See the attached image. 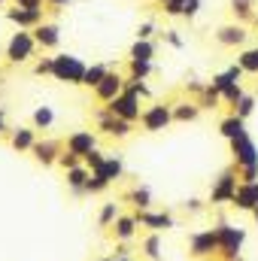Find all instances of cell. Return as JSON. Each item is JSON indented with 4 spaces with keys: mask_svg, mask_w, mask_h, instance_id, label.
Listing matches in <instances>:
<instances>
[{
    "mask_svg": "<svg viewBox=\"0 0 258 261\" xmlns=\"http://www.w3.org/2000/svg\"><path fill=\"white\" fill-rule=\"evenodd\" d=\"M216 237H219V258L222 261H237L243 252V243H246V231L219 219L216 222Z\"/></svg>",
    "mask_w": 258,
    "mask_h": 261,
    "instance_id": "cell-1",
    "label": "cell"
},
{
    "mask_svg": "<svg viewBox=\"0 0 258 261\" xmlns=\"http://www.w3.org/2000/svg\"><path fill=\"white\" fill-rule=\"evenodd\" d=\"M55 58V70H52V79L64 82V85H82L85 79V70L88 64L79 58V55H70V52H61V55H52Z\"/></svg>",
    "mask_w": 258,
    "mask_h": 261,
    "instance_id": "cell-2",
    "label": "cell"
},
{
    "mask_svg": "<svg viewBox=\"0 0 258 261\" xmlns=\"http://www.w3.org/2000/svg\"><path fill=\"white\" fill-rule=\"evenodd\" d=\"M37 40H34V31H15L6 43V61L15 67V64H28L34 55H37Z\"/></svg>",
    "mask_w": 258,
    "mask_h": 261,
    "instance_id": "cell-3",
    "label": "cell"
},
{
    "mask_svg": "<svg viewBox=\"0 0 258 261\" xmlns=\"http://www.w3.org/2000/svg\"><path fill=\"white\" fill-rule=\"evenodd\" d=\"M173 122V103L170 100H155V103H149V107H143V116H140V128L146 130V134H158V130H164L167 125Z\"/></svg>",
    "mask_w": 258,
    "mask_h": 261,
    "instance_id": "cell-4",
    "label": "cell"
},
{
    "mask_svg": "<svg viewBox=\"0 0 258 261\" xmlns=\"http://www.w3.org/2000/svg\"><path fill=\"white\" fill-rule=\"evenodd\" d=\"M237 186H240V176H237V167L231 164V167H225V170L216 176V182H213V189H210V203H213V206L231 203Z\"/></svg>",
    "mask_w": 258,
    "mask_h": 261,
    "instance_id": "cell-5",
    "label": "cell"
},
{
    "mask_svg": "<svg viewBox=\"0 0 258 261\" xmlns=\"http://www.w3.org/2000/svg\"><path fill=\"white\" fill-rule=\"evenodd\" d=\"M189 255L194 261H213L219 255V237H216V228H203V231H194L189 237Z\"/></svg>",
    "mask_w": 258,
    "mask_h": 261,
    "instance_id": "cell-6",
    "label": "cell"
},
{
    "mask_svg": "<svg viewBox=\"0 0 258 261\" xmlns=\"http://www.w3.org/2000/svg\"><path fill=\"white\" fill-rule=\"evenodd\" d=\"M94 122H97V130L100 134H107L113 140H125V137H131V130H134V122H125V119L113 116L107 107L94 110Z\"/></svg>",
    "mask_w": 258,
    "mask_h": 261,
    "instance_id": "cell-7",
    "label": "cell"
},
{
    "mask_svg": "<svg viewBox=\"0 0 258 261\" xmlns=\"http://www.w3.org/2000/svg\"><path fill=\"white\" fill-rule=\"evenodd\" d=\"M134 219H137L140 228L155 231V234H164V231H173L176 228V219L167 210L164 213H158V210H134Z\"/></svg>",
    "mask_w": 258,
    "mask_h": 261,
    "instance_id": "cell-8",
    "label": "cell"
},
{
    "mask_svg": "<svg viewBox=\"0 0 258 261\" xmlns=\"http://www.w3.org/2000/svg\"><path fill=\"white\" fill-rule=\"evenodd\" d=\"M143 97H137V94H131V91H122L113 103H107V110L113 113V116H119V119H125V122H140V116H143V103H140Z\"/></svg>",
    "mask_w": 258,
    "mask_h": 261,
    "instance_id": "cell-9",
    "label": "cell"
},
{
    "mask_svg": "<svg viewBox=\"0 0 258 261\" xmlns=\"http://www.w3.org/2000/svg\"><path fill=\"white\" fill-rule=\"evenodd\" d=\"M231 164H234V167L258 164V146L249 134H240L237 140H231Z\"/></svg>",
    "mask_w": 258,
    "mask_h": 261,
    "instance_id": "cell-10",
    "label": "cell"
},
{
    "mask_svg": "<svg viewBox=\"0 0 258 261\" xmlns=\"http://www.w3.org/2000/svg\"><path fill=\"white\" fill-rule=\"evenodd\" d=\"M3 15H6V21L15 24L18 31H34L37 24L46 21V18H43V9H24V6H12V9H6Z\"/></svg>",
    "mask_w": 258,
    "mask_h": 261,
    "instance_id": "cell-11",
    "label": "cell"
},
{
    "mask_svg": "<svg viewBox=\"0 0 258 261\" xmlns=\"http://www.w3.org/2000/svg\"><path fill=\"white\" fill-rule=\"evenodd\" d=\"M91 91H94V100L107 107V103H113V100L125 91V76H119V73L110 70V73L104 76V82H100L97 88H91Z\"/></svg>",
    "mask_w": 258,
    "mask_h": 261,
    "instance_id": "cell-12",
    "label": "cell"
},
{
    "mask_svg": "<svg viewBox=\"0 0 258 261\" xmlns=\"http://www.w3.org/2000/svg\"><path fill=\"white\" fill-rule=\"evenodd\" d=\"M61 152H64V143H61V140H52V137H46V140H37V146L31 149L34 161H37V164H43V167H52V164H58Z\"/></svg>",
    "mask_w": 258,
    "mask_h": 261,
    "instance_id": "cell-13",
    "label": "cell"
},
{
    "mask_svg": "<svg viewBox=\"0 0 258 261\" xmlns=\"http://www.w3.org/2000/svg\"><path fill=\"white\" fill-rule=\"evenodd\" d=\"M64 149L73 152V155H79V158H85L91 149H97V134L94 130H73V134H67Z\"/></svg>",
    "mask_w": 258,
    "mask_h": 261,
    "instance_id": "cell-14",
    "label": "cell"
},
{
    "mask_svg": "<svg viewBox=\"0 0 258 261\" xmlns=\"http://www.w3.org/2000/svg\"><path fill=\"white\" fill-rule=\"evenodd\" d=\"M246 37H249V31H246V24H240V21H234V24H222V28L216 31V43H219V46H228V49L243 46Z\"/></svg>",
    "mask_w": 258,
    "mask_h": 261,
    "instance_id": "cell-15",
    "label": "cell"
},
{
    "mask_svg": "<svg viewBox=\"0 0 258 261\" xmlns=\"http://www.w3.org/2000/svg\"><path fill=\"white\" fill-rule=\"evenodd\" d=\"M231 206L240 210V213H252V210L258 206V182H240L237 192H234Z\"/></svg>",
    "mask_w": 258,
    "mask_h": 261,
    "instance_id": "cell-16",
    "label": "cell"
},
{
    "mask_svg": "<svg viewBox=\"0 0 258 261\" xmlns=\"http://www.w3.org/2000/svg\"><path fill=\"white\" fill-rule=\"evenodd\" d=\"M34 40H37V46H40L43 52L58 49V43H61V28H58L55 21H43V24L34 28Z\"/></svg>",
    "mask_w": 258,
    "mask_h": 261,
    "instance_id": "cell-17",
    "label": "cell"
},
{
    "mask_svg": "<svg viewBox=\"0 0 258 261\" xmlns=\"http://www.w3.org/2000/svg\"><path fill=\"white\" fill-rule=\"evenodd\" d=\"M137 228H140V225H137L134 213H125V216L119 213V219L113 222V240H116V243H131V240L137 237Z\"/></svg>",
    "mask_w": 258,
    "mask_h": 261,
    "instance_id": "cell-18",
    "label": "cell"
},
{
    "mask_svg": "<svg viewBox=\"0 0 258 261\" xmlns=\"http://www.w3.org/2000/svg\"><path fill=\"white\" fill-rule=\"evenodd\" d=\"M88 179H91V170L85 164H79V167H73V170L64 173V182L73 195H88Z\"/></svg>",
    "mask_w": 258,
    "mask_h": 261,
    "instance_id": "cell-19",
    "label": "cell"
},
{
    "mask_svg": "<svg viewBox=\"0 0 258 261\" xmlns=\"http://www.w3.org/2000/svg\"><path fill=\"white\" fill-rule=\"evenodd\" d=\"M9 146L15 149V152H31L34 146H37V128L31 125V128H15L9 134Z\"/></svg>",
    "mask_w": 258,
    "mask_h": 261,
    "instance_id": "cell-20",
    "label": "cell"
},
{
    "mask_svg": "<svg viewBox=\"0 0 258 261\" xmlns=\"http://www.w3.org/2000/svg\"><path fill=\"white\" fill-rule=\"evenodd\" d=\"M200 113L203 110H200L197 100H176L173 103V122H186L189 125V122H197L200 119Z\"/></svg>",
    "mask_w": 258,
    "mask_h": 261,
    "instance_id": "cell-21",
    "label": "cell"
},
{
    "mask_svg": "<svg viewBox=\"0 0 258 261\" xmlns=\"http://www.w3.org/2000/svg\"><path fill=\"white\" fill-rule=\"evenodd\" d=\"M240 79H243V67H240V64H231V67H225L222 73H216V76L210 79V85H213V88L222 94V91H225L231 82H240Z\"/></svg>",
    "mask_w": 258,
    "mask_h": 261,
    "instance_id": "cell-22",
    "label": "cell"
},
{
    "mask_svg": "<svg viewBox=\"0 0 258 261\" xmlns=\"http://www.w3.org/2000/svg\"><path fill=\"white\" fill-rule=\"evenodd\" d=\"M219 134L231 143V140H237L240 134H246V119H240L237 113H231V116H225L222 122H219Z\"/></svg>",
    "mask_w": 258,
    "mask_h": 261,
    "instance_id": "cell-23",
    "label": "cell"
},
{
    "mask_svg": "<svg viewBox=\"0 0 258 261\" xmlns=\"http://www.w3.org/2000/svg\"><path fill=\"white\" fill-rule=\"evenodd\" d=\"M122 200L131 203L134 210H152V192H149L146 186H134V189H128V192L122 195Z\"/></svg>",
    "mask_w": 258,
    "mask_h": 261,
    "instance_id": "cell-24",
    "label": "cell"
},
{
    "mask_svg": "<svg viewBox=\"0 0 258 261\" xmlns=\"http://www.w3.org/2000/svg\"><path fill=\"white\" fill-rule=\"evenodd\" d=\"M140 252L146 255V261H164V252H161V234L149 231V234L140 240Z\"/></svg>",
    "mask_w": 258,
    "mask_h": 261,
    "instance_id": "cell-25",
    "label": "cell"
},
{
    "mask_svg": "<svg viewBox=\"0 0 258 261\" xmlns=\"http://www.w3.org/2000/svg\"><path fill=\"white\" fill-rule=\"evenodd\" d=\"M155 55H158V46L152 40H134L128 49V58H134V61H152Z\"/></svg>",
    "mask_w": 258,
    "mask_h": 261,
    "instance_id": "cell-26",
    "label": "cell"
},
{
    "mask_svg": "<svg viewBox=\"0 0 258 261\" xmlns=\"http://www.w3.org/2000/svg\"><path fill=\"white\" fill-rule=\"evenodd\" d=\"M231 12L240 24L255 21V0H231Z\"/></svg>",
    "mask_w": 258,
    "mask_h": 261,
    "instance_id": "cell-27",
    "label": "cell"
},
{
    "mask_svg": "<svg viewBox=\"0 0 258 261\" xmlns=\"http://www.w3.org/2000/svg\"><path fill=\"white\" fill-rule=\"evenodd\" d=\"M31 125L37 130H49L55 125V110H52V107H37L34 116H31Z\"/></svg>",
    "mask_w": 258,
    "mask_h": 261,
    "instance_id": "cell-28",
    "label": "cell"
},
{
    "mask_svg": "<svg viewBox=\"0 0 258 261\" xmlns=\"http://www.w3.org/2000/svg\"><path fill=\"white\" fill-rule=\"evenodd\" d=\"M97 173V170H94ZM110 182H116V179H122L125 176V164H122V158L119 155H107V161H104V170H100Z\"/></svg>",
    "mask_w": 258,
    "mask_h": 261,
    "instance_id": "cell-29",
    "label": "cell"
},
{
    "mask_svg": "<svg viewBox=\"0 0 258 261\" xmlns=\"http://www.w3.org/2000/svg\"><path fill=\"white\" fill-rule=\"evenodd\" d=\"M107 73H110V64H88L82 85H85V88H97V85L104 82V76H107Z\"/></svg>",
    "mask_w": 258,
    "mask_h": 261,
    "instance_id": "cell-30",
    "label": "cell"
},
{
    "mask_svg": "<svg viewBox=\"0 0 258 261\" xmlns=\"http://www.w3.org/2000/svg\"><path fill=\"white\" fill-rule=\"evenodd\" d=\"M119 219V203L116 200H107L97 213V228H113V222Z\"/></svg>",
    "mask_w": 258,
    "mask_h": 261,
    "instance_id": "cell-31",
    "label": "cell"
},
{
    "mask_svg": "<svg viewBox=\"0 0 258 261\" xmlns=\"http://www.w3.org/2000/svg\"><path fill=\"white\" fill-rule=\"evenodd\" d=\"M237 64L243 67V73L258 76V46H255V49H243V52L237 55Z\"/></svg>",
    "mask_w": 258,
    "mask_h": 261,
    "instance_id": "cell-32",
    "label": "cell"
},
{
    "mask_svg": "<svg viewBox=\"0 0 258 261\" xmlns=\"http://www.w3.org/2000/svg\"><path fill=\"white\" fill-rule=\"evenodd\" d=\"M197 103H200V110H216V107L222 103V94H219V91L207 82V88H203V94L197 97Z\"/></svg>",
    "mask_w": 258,
    "mask_h": 261,
    "instance_id": "cell-33",
    "label": "cell"
},
{
    "mask_svg": "<svg viewBox=\"0 0 258 261\" xmlns=\"http://www.w3.org/2000/svg\"><path fill=\"white\" fill-rule=\"evenodd\" d=\"M128 70H131V76H137V79H149L155 73V64L152 61H134V58H128Z\"/></svg>",
    "mask_w": 258,
    "mask_h": 261,
    "instance_id": "cell-34",
    "label": "cell"
},
{
    "mask_svg": "<svg viewBox=\"0 0 258 261\" xmlns=\"http://www.w3.org/2000/svg\"><path fill=\"white\" fill-rule=\"evenodd\" d=\"M243 94H246V91H243V85H240V82H231V85L222 91V103H228V107H237Z\"/></svg>",
    "mask_w": 258,
    "mask_h": 261,
    "instance_id": "cell-35",
    "label": "cell"
},
{
    "mask_svg": "<svg viewBox=\"0 0 258 261\" xmlns=\"http://www.w3.org/2000/svg\"><path fill=\"white\" fill-rule=\"evenodd\" d=\"M125 91L137 94V97H149V94H152L149 85H146V79H137V76H128V79H125Z\"/></svg>",
    "mask_w": 258,
    "mask_h": 261,
    "instance_id": "cell-36",
    "label": "cell"
},
{
    "mask_svg": "<svg viewBox=\"0 0 258 261\" xmlns=\"http://www.w3.org/2000/svg\"><path fill=\"white\" fill-rule=\"evenodd\" d=\"M104 161H107V152H100V149H91L85 158H82V164L94 173V170H104Z\"/></svg>",
    "mask_w": 258,
    "mask_h": 261,
    "instance_id": "cell-37",
    "label": "cell"
},
{
    "mask_svg": "<svg viewBox=\"0 0 258 261\" xmlns=\"http://www.w3.org/2000/svg\"><path fill=\"white\" fill-rule=\"evenodd\" d=\"M110 186H113V182H110V179L97 170V173H91V179H88V195H104Z\"/></svg>",
    "mask_w": 258,
    "mask_h": 261,
    "instance_id": "cell-38",
    "label": "cell"
},
{
    "mask_svg": "<svg viewBox=\"0 0 258 261\" xmlns=\"http://www.w3.org/2000/svg\"><path fill=\"white\" fill-rule=\"evenodd\" d=\"M234 113H237L240 119H249V116L255 113V97H252V94H243V97H240V103L234 107Z\"/></svg>",
    "mask_w": 258,
    "mask_h": 261,
    "instance_id": "cell-39",
    "label": "cell"
},
{
    "mask_svg": "<svg viewBox=\"0 0 258 261\" xmlns=\"http://www.w3.org/2000/svg\"><path fill=\"white\" fill-rule=\"evenodd\" d=\"M161 9H164V15H170V18H179V15H186V0H164Z\"/></svg>",
    "mask_w": 258,
    "mask_h": 261,
    "instance_id": "cell-40",
    "label": "cell"
},
{
    "mask_svg": "<svg viewBox=\"0 0 258 261\" xmlns=\"http://www.w3.org/2000/svg\"><path fill=\"white\" fill-rule=\"evenodd\" d=\"M79 164H82V158H79V155H73V152H61V158H58V167H61V170H73V167H79Z\"/></svg>",
    "mask_w": 258,
    "mask_h": 261,
    "instance_id": "cell-41",
    "label": "cell"
},
{
    "mask_svg": "<svg viewBox=\"0 0 258 261\" xmlns=\"http://www.w3.org/2000/svg\"><path fill=\"white\" fill-rule=\"evenodd\" d=\"M52 70H55V58H40L34 64V76H52Z\"/></svg>",
    "mask_w": 258,
    "mask_h": 261,
    "instance_id": "cell-42",
    "label": "cell"
},
{
    "mask_svg": "<svg viewBox=\"0 0 258 261\" xmlns=\"http://www.w3.org/2000/svg\"><path fill=\"white\" fill-rule=\"evenodd\" d=\"M161 37H164L167 46H173V49H186V40L179 37V31H161Z\"/></svg>",
    "mask_w": 258,
    "mask_h": 261,
    "instance_id": "cell-43",
    "label": "cell"
},
{
    "mask_svg": "<svg viewBox=\"0 0 258 261\" xmlns=\"http://www.w3.org/2000/svg\"><path fill=\"white\" fill-rule=\"evenodd\" d=\"M237 176H240V182H258V164L237 167Z\"/></svg>",
    "mask_w": 258,
    "mask_h": 261,
    "instance_id": "cell-44",
    "label": "cell"
},
{
    "mask_svg": "<svg viewBox=\"0 0 258 261\" xmlns=\"http://www.w3.org/2000/svg\"><path fill=\"white\" fill-rule=\"evenodd\" d=\"M155 37V21H143L137 28V40H152Z\"/></svg>",
    "mask_w": 258,
    "mask_h": 261,
    "instance_id": "cell-45",
    "label": "cell"
},
{
    "mask_svg": "<svg viewBox=\"0 0 258 261\" xmlns=\"http://www.w3.org/2000/svg\"><path fill=\"white\" fill-rule=\"evenodd\" d=\"M200 6H203V0H186V15L183 18H197V12H200Z\"/></svg>",
    "mask_w": 258,
    "mask_h": 261,
    "instance_id": "cell-46",
    "label": "cell"
},
{
    "mask_svg": "<svg viewBox=\"0 0 258 261\" xmlns=\"http://www.w3.org/2000/svg\"><path fill=\"white\" fill-rule=\"evenodd\" d=\"M183 210H186V213H203V200L189 197V200H183Z\"/></svg>",
    "mask_w": 258,
    "mask_h": 261,
    "instance_id": "cell-47",
    "label": "cell"
},
{
    "mask_svg": "<svg viewBox=\"0 0 258 261\" xmlns=\"http://www.w3.org/2000/svg\"><path fill=\"white\" fill-rule=\"evenodd\" d=\"M43 6H46L49 12H61V9L70 6V0H43Z\"/></svg>",
    "mask_w": 258,
    "mask_h": 261,
    "instance_id": "cell-48",
    "label": "cell"
},
{
    "mask_svg": "<svg viewBox=\"0 0 258 261\" xmlns=\"http://www.w3.org/2000/svg\"><path fill=\"white\" fill-rule=\"evenodd\" d=\"M203 88H207V82H197V79H192V82H186V91H192V94H203Z\"/></svg>",
    "mask_w": 258,
    "mask_h": 261,
    "instance_id": "cell-49",
    "label": "cell"
},
{
    "mask_svg": "<svg viewBox=\"0 0 258 261\" xmlns=\"http://www.w3.org/2000/svg\"><path fill=\"white\" fill-rule=\"evenodd\" d=\"M12 6H24V9H43V0H12Z\"/></svg>",
    "mask_w": 258,
    "mask_h": 261,
    "instance_id": "cell-50",
    "label": "cell"
},
{
    "mask_svg": "<svg viewBox=\"0 0 258 261\" xmlns=\"http://www.w3.org/2000/svg\"><path fill=\"white\" fill-rule=\"evenodd\" d=\"M128 255H131L128 243H119V246H116V252H113V258H128Z\"/></svg>",
    "mask_w": 258,
    "mask_h": 261,
    "instance_id": "cell-51",
    "label": "cell"
},
{
    "mask_svg": "<svg viewBox=\"0 0 258 261\" xmlns=\"http://www.w3.org/2000/svg\"><path fill=\"white\" fill-rule=\"evenodd\" d=\"M6 110H3V107H0V137H3V134H6Z\"/></svg>",
    "mask_w": 258,
    "mask_h": 261,
    "instance_id": "cell-52",
    "label": "cell"
},
{
    "mask_svg": "<svg viewBox=\"0 0 258 261\" xmlns=\"http://www.w3.org/2000/svg\"><path fill=\"white\" fill-rule=\"evenodd\" d=\"M252 219H255V225H258V206H255V210H252Z\"/></svg>",
    "mask_w": 258,
    "mask_h": 261,
    "instance_id": "cell-53",
    "label": "cell"
},
{
    "mask_svg": "<svg viewBox=\"0 0 258 261\" xmlns=\"http://www.w3.org/2000/svg\"><path fill=\"white\" fill-rule=\"evenodd\" d=\"M113 261H131V255H128V258H113Z\"/></svg>",
    "mask_w": 258,
    "mask_h": 261,
    "instance_id": "cell-54",
    "label": "cell"
},
{
    "mask_svg": "<svg viewBox=\"0 0 258 261\" xmlns=\"http://www.w3.org/2000/svg\"><path fill=\"white\" fill-rule=\"evenodd\" d=\"M237 261H246V258H243V255H240V258H237Z\"/></svg>",
    "mask_w": 258,
    "mask_h": 261,
    "instance_id": "cell-55",
    "label": "cell"
},
{
    "mask_svg": "<svg viewBox=\"0 0 258 261\" xmlns=\"http://www.w3.org/2000/svg\"><path fill=\"white\" fill-rule=\"evenodd\" d=\"M255 24H258V12H255Z\"/></svg>",
    "mask_w": 258,
    "mask_h": 261,
    "instance_id": "cell-56",
    "label": "cell"
},
{
    "mask_svg": "<svg viewBox=\"0 0 258 261\" xmlns=\"http://www.w3.org/2000/svg\"><path fill=\"white\" fill-rule=\"evenodd\" d=\"M155 3H164V0H155Z\"/></svg>",
    "mask_w": 258,
    "mask_h": 261,
    "instance_id": "cell-57",
    "label": "cell"
},
{
    "mask_svg": "<svg viewBox=\"0 0 258 261\" xmlns=\"http://www.w3.org/2000/svg\"><path fill=\"white\" fill-rule=\"evenodd\" d=\"M0 3H6V0H0Z\"/></svg>",
    "mask_w": 258,
    "mask_h": 261,
    "instance_id": "cell-58",
    "label": "cell"
}]
</instances>
